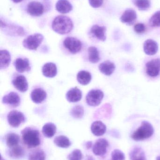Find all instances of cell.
<instances>
[{
    "label": "cell",
    "instance_id": "obj_1",
    "mask_svg": "<svg viewBox=\"0 0 160 160\" xmlns=\"http://www.w3.org/2000/svg\"><path fill=\"white\" fill-rule=\"evenodd\" d=\"M21 134L23 142L28 148H34L40 144V135L38 130L28 127L22 131Z\"/></svg>",
    "mask_w": 160,
    "mask_h": 160
},
{
    "label": "cell",
    "instance_id": "obj_2",
    "mask_svg": "<svg viewBox=\"0 0 160 160\" xmlns=\"http://www.w3.org/2000/svg\"><path fill=\"white\" fill-rule=\"evenodd\" d=\"M53 30L60 34H66L70 32L73 28V23L70 18L65 16L56 17L52 23Z\"/></svg>",
    "mask_w": 160,
    "mask_h": 160
},
{
    "label": "cell",
    "instance_id": "obj_3",
    "mask_svg": "<svg viewBox=\"0 0 160 160\" xmlns=\"http://www.w3.org/2000/svg\"><path fill=\"white\" fill-rule=\"evenodd\" d=\"M154 132L152 125L147 121H143L141 127L132 133L131 137L134 141H143L151 137Z\"/></svg>",
    "mask_w": 160,
    "mask_h": 160
},
{
    "label": "cell",
    "instance_id": "obj_4",
    "mask_svg": "<svg viewBox=\"0 0 160 160\" xmlns=\"http://www.w3.org/2000/svg\"><path fill=\"white\" fill-rule=\"evenodd\" d=\"M44 39V37L41 34L36 33L29 36L23 42L24 48L31 50H36Z\"/></svg>",
    "mask_w": 160,
    "mask_h": 160
},
{
    "label": "cell",
    "instance_id": "obj_5",
    "mask_svg": "<svg viewBox=\"0 0 160 160\" xmlns=\"http://www.w3.org/2000/svg\"><path fill=\"white\" fill-rule=\"evenodd\" d=\"M104 93L100 89H92L86 96V102L88 105L91 106H97L99 105L103 99Z\"/></svg>",
    "mask_w": 160,
    "mask_h": 160
},
{
    "label": "cell",
    "instance_id": "obj_6",
    "mask_svg": "<svg viewBox=\"0 0 160 160\" xmlns=\"http://www.w3.org/2000/svg\"><path fill=\"white\" fill-rule=\"evenodd\" d=\"M64 46L71 53L75 54L80 51L82 48L81 41L74 37L66 38L64 41Z\"/></svg>",
    "mask_w": 160,
    "mask_h": 160
},
{
    "label": "cell",
    "instance_id": "obj_7",
    "mask_svg": "<svg viewBox=\"0 0 160 160\" xmlns=\"http://www.w3.org/2000/svg\"><path fill=\"white\" fill-rule=\"evenodd\" d=\"M7 119L10 126L13 128H18L25 120L23 114L18 111L9 112L8 115Z\"/></svg>",
    "mask_w": 160,
    "mask_h": 160
},
{
    "label": "cell",
    "instance_id": "obj_8",
    "mask_svg": "<svg viewBox=\"0 0 160 160\" xmlns=\"http://www.w3.org/2000/svg\"><path fill=\"white\" fill-rule=\"evenodd\" d=\"M146 73L151 78L157 77L160 72V59H153L146 64Z\"/></svg>",
    "mask_w": 160,
    "mask_h": 160
},
{
    "label": "cell",
    "instance_id": "obj_9",
    "mask_svg": "<svg viewBox=\"0 0 160 160\" xmlns=\"http://www.w3.org/2000/svg\"><path fill=\"white\" fill-rule=\"evenodd\" d=\"M109 144L105 139H99L96 141L93 147V152L95 156H103L106 154Z\"/></svg>",
    "mask_w": 160,
    "mask_h": 160
},
{
    "label": "cell",
    "instance_id": "obj_10",
    "mask_svg": "<svg viewBox=\"0 0 160 160\" xmlns=\"http://www.w3.org/2000/svg\"><path fill=\"white\" fill-rule=\"evenodd\" d=\"M27 11L28 14L33 17H39L44 12V6L39 2L33 1L28 4Z\"/></svg>",
    "mask_w": 160,
    "mask_h": 160
},
{
    "label": "cell",
    "instance_id": "obj_11",
    "mask_svg": "<svg viewBox=\"0 0 160 160\" xmlns=\"http://www.w3.org/2000/svg\"><path fill=\"white\" fill-rule=\"evenodd\" d=\"M14 87L21 92H25L28 90V84L26 78L22 75L16 77L12 81Z\"/></svg>",
    "mask_w": 160,
    "mask_h": 160
},
{
    "label": "cell",
    "instance_id": "obj_12",
    "mask_svg": "<svg viewBox=\"0 0 160 160\" xmlns=\"http://www.w3.org/2000/svg\"><path fill=\"white\" fill-rule=\"evenodd\" d=\"M16 70L19 73L28 72L31 70L30 62L27 58H18L14 63Z\"/></svg>",
    "mask_w": 160,
    "mask_h": 160
},
{
    "label": "cell",
    "instance_id": "obj_13",
    "mask_svg": "<svg viewBox=\"0 0 160 160\" xmlns=\"http://www.w3.org/2000/svg\"><path fill=\"white\" fill-rule=\"evenodd\" d=\"M3 102L13 107H17L20 103V98L16 92H11L3 97Z\"/></svg>",
    "mask_w": 160,
    "mask_h": 160
},
{
    "label": "cell",
    "instance_id": "obj_14",
    "mask_svg": "<svg viewBox=\"0 0 160 160\" xmlns=\"http://www.w3.org/2000/svg\"><path fill=\"white\" fill-rule=\"evenodd\" d=\"M145 53L148 55H154L157 52L158 46L157 42L152 39H147L145 41L143 45Z\"/></svg>",
    "mask_w": 160,
    "mask_h": 160
},
{
    "label": "cell",
    "instance_id": "obj_15",
    "mask_svg": "<svg viewBox=\"0 0 160 160\" xmlns=\"http://www.w3.org/2000/svg\"><path fill=\"white\" fill-rule=\"evenodd\" d=\"M106 28L105 26L94 25L90 30V32L94 37L101 41H105L106 39Z\"/></svg>",
    "mask_w": 160,
    "mask_h": 160
},
{
    "label": "cell",
    "instance_id": "obj_16",
    "mask_svg": "<svg viewBox=\"0 0 160 160\" xmlns=\"http://www.w3.org/2000/svg\"><path fill=\"white\" fill-rule=\"evenodd\" d=\"M137 18V14L135 10L132 9L126 10L122 14L120 19L123 23L132 25Z\"/></svg>",
    "mask_w": 160,
    "mask_h": 160
},
{
    "label": "cell",
    "instance_id": "obj_17",
    "mask_svg": "<svg viewBox=\"0 0 160 160\" xmlns=\"http://www.w3.org/2000/svg\"><path fill=\"white\" fill-rule=\"evenodd\" d=\"M32 101L35 103H40L47 98V93L41 88H37L32 91L31 94Z\"/></svg>",
    "mask_w": 160,
    "mask_h": 160
},
{
    "label": "cell",
    "instance_id": "obj_18",
    "mask_svg": "<svg viewBox=\"0 0 160 160\" xmlns=\"http://www.w3.org/2000/svg\"><path fill=\"white\" fill-rule=\"evenodd\" d=\"M42 72L43 76L46 78H53L57 74V67L53 63H47L42 67Z\"/></svg>",
    "mask_w": 160,
    "mask_h": 160
},
{
    "label": "cell",
    "instance_id": "obj_19",
    "mask_svg": "<svg viewBox=\"0 0 160 160\" xmlns=\"http://www.w3.org/2000/svg\"><path fill=\"white\" fill-rule=\"evenodd\" d=\"M116 66L111 61H106L101 63L99 66V69L101 73L107 76H110L115 70Z\"/></svg>",
    "mask_w": 160,
    "mask_h": 160
},
{
    "label": "cell",
    "instance_id": "obj_20",
    "mask_svg": "<svg viewBox=\"0 0 160 160\" xmlns=\"http://www.w3.org/2000/svg\"><path fill=\"white\" fill-rule=\"evenodd\" d=\"M66 97L69 102H77L81 99L82 92L78 88H74L68 91Z\"/></svg>",
    "mask_w": 160,
    "mask_h": 160
},
{
    "label": "cell",
    "instance_id": "obj_21",
    "mask_svg": "<svg viewBox=\"0 0 160 160\" xmlns=\"http://www.w3.org/2000/svg\"><path fill=\"white\" fill-rule=\"evenodd\" d=\"M91 130L92 133L95 136H102L106 132V127L101 121H95L91 125Z\"/></svg>",
    "mask_w": 160,
    "mask_h": 160
},
{
    "label": "cell",
    "instance_id": "obj_22",
    "mask_svg": "<svg viewBox=\"0 0 160 160\" xmlns=\"http://www.w3.org/2000/svg\"><path fill=\"white\" fill-rule=\"evenodd\" d=\"M55 8L59 13L67 14L72 10V6L68 0H58L55 5Z\"/></svg>",
    "mask_w": 160,
    "mask_h": 160
},
{
    "label": "cell",
    "instance_id": "obj_23",
    "mask_svg": "<svg viewBox=\"0 0 160 160\" xmlns=\"http://www.w3.org/2000/svg\"><path fill=\"white\" fill-rule=\"evenodd\" d=\"M131 160H147L145 153L141 148L135 147L130 153Z\"/></svg>",
    "mask_w": 160,
    "mask_h": 160
},
{
    "label": "cell",
    "instance_id": "obj_24",
    "mask_svg": "<svg viewBox=\"0 0 160 160\" xmlns=\"http://www.w3.org/2000/svg\"><path fill=\"white\" fill-rule=\"evenodd\" d=\"M0 57V68L1 69H5L8 67L11 61L10 53L6 50H2Z\"/></svg>",
    "mask_w": 160,
    "mask_h": 160
},
{
    "label": "cell",
    "instance_id": "obj_25",
    "mask_svg": "<svg viewBox=\"0 0 160 160\" xmlns=\"http://www.w3.org/2000/svg\"><path fill=\"white\" fill-rule=\"evenodd\" d=\"M77 78L78 82L80 84L82 85H86L91 82L92 76L91 74L88 71L82 70L80 71L77 74Z\"/></svg>",
    "mask_w": 160,
    "mask_h": 160
},
{
    "label": "cell",
    "instance_id": "obj_26",
    "mask_svg": "<svg viewBox=\"0 0 160 160\" xmlns=\"http://www.w3.org/2000/svg\"><path fill=\"white\" fill-rule=\"evenodd\" d=\"M56 131V126L53 123H47L42 128V133L47 138H50L53 137Z\"/></svg>",
    "mask_w": 160,
    "mask_h": 160
},
{
    "label": "cell",
    "instance_id": "obj_27",
    "mask_svg": "<svg viewBox=\"0 0 160 160\" xmlns=\"http://www.w3.org/2000/svg\"><path fill=\"white\" fill-rule=\"evenodd\" d=\"M54 143L58 147L67 148L71 145V142L66 136L59 135L54 138Z\"/></svg>",
    "mask_w": 160,
    "mask_h": 160
},
{
    "label": "cell",
    "instance_id": "obj_28",
    "mask_svg": "<svg viewBox=\"0 0 160 160\" xmlns=\"http://www.w3.org/2000/svg\"><path fill=\"white\" fill-rule=\"evenodd\" d=\"M24 150L21 146L17 145L11 148L9 150V155L11 158L19 159L24 156Z\"/></svg>",
    "mask_w": 160,
    "mask_h": 160
},
{
    "label": "cell",
    "instance_id": "obj_29",
    "mask_svg": "<svg viewBox=\"0 0 160 160\" xmlns=\"http://www.w3.org/2000/svg\"><path fill=\"white\" fill-rule=\"evenodd\" d=\"M88 59L89 62L93 63H96L100 60L99 52L95 47H89L88 49Z\"/></svg>",
    "mask_w": 160,
    "mask_h": 160
},
{
    "label": "cell",
    "instance_id": "obj_30",
    "mask_svg": "<svg viewBox=\"0 0 160 160\" xmlns=\"http://www.w3.org/2000/svg\"><path fill=\"white\" fill-rule=\"evenodd\" d=\"M20 142V137L18 134L13 132L7 135L6 143L8 147L11 148L18 145Z\"/></svg>",
    "mask_w": 160,
    "mask_h": 160
},
{
    "label": "cell",
    "instance_id": "obj_31",
    "mask_svg": "<svg viewBox=\"0 0 160 160\" xmlns=\"http://www.w3.org/2000/svg\"><path fill=\"white\" fill-rule=\"evenodd\" d=\"M45 152L40 149H36L29 154L28 160H45Z\"/></svg>",
    "mask_w": 160,
    "mask_h": 160
},
{
    "label": "cell",
    "instance_id": "obj_32",
    "mask_svg": "<svg viewBox=\"0 0 160 160\" xmlns=\"http://www.w3.org/2000/svg\"><path fill=\"white\" fill-rule=\"evenodd\" d=\"M84 110L83 107L80 105L74 106L70 111L71 116L74 118H80L83 116Z\"/></svg>",
    "mask_w": 160,
    "mask_h": 160
},
{
    "label": "cell",
    "instance_id": "obj_33",
    "mask_svg": "<svg viewBox=\"0 0 160 160\" xmlns=\"http://www.w3.org/2000/svg\"><path fill=\"white\" fill-rule=\"evenodd\" d=\"M134 4L140 10H146L150 7L149 0H134Z\"/></svg>",
    "mask_w": 160,
    "mask_h": 160
},
{
    "label": "cell",
    "instance_id": "obj_34",
    "mask_svg": "<svg viewBox=\"0 0 160 160\" xmlns=\"http://www.w3.org/2000/svg\"><path fill=\"white\" fill-rule=\"evenodd\" d=\"M149 22L151 27H160V10L157 11L151 17Z\"/></svg>",
    "mask_w": 160,
    "mask_h": 160
},
{
    "label": "cell",
    "instance_id": "obj_35",
    "mask_svg": "<svg viewBox=\"0 0 160 160\" xmlns=\"http://www.w3.org/2000/svg\"><path fill=\"white\" fill-rule=\"evenodd\" d=\"M67 158L68 160H82V154L81 151L79 149L73 150L68 155Z\"/></svg>",
    "mask_w": 160,
    "mask_h": 160
},
{
    "label": "cell",
    "instance_id": "obj_36",
    "mask_svg": "<svg viewBox=\"0 0 160 160\" xmlns=\"http://www.w3.org/2000/svg\"><path fill=\"white\" fill-rule=\"evenodd\" d=\"M124 153L119 149H115L111 153V160H125Z\"/></svg>",
    "mask_w": 160,
    "mask_h": 160
},
{
    "label": "cell",
    "instance_id": "obj_37",
    "mask_svg": "<svg viewBox=\"0 0 160 160\" xmlns=\"http://www.w3.org/2000/svg\"><path fill=\"white\" fill-rule=\"evenodd\" d=\"M134 31L137 33L141 34L144 32L146 31V26L143 23H139L135 24L134 27Z\"/></svg>",
    "mask_w": 160,
    "mask_h": 160
},
{
    "label": "cell",
    "instance_id": "obj_38",
    "mask_svg": "<svg viewBox=\"0 0 160 160\" xmlns=\"http://www.w3.org/2000/svg\"><path fill=\"white\" fill-rule=\"evenodd\" d=\"M90 5L94 8L100 7L103 2V0H88Z\"/></svg>",
    "mask_w": 160,
    "mask_h": 160
},
{
    "label": "cell",
    "instance_id": "obj_39",
    "mask_svg": "<svg viewBox=\"0 0 160 160\" xmlns=\"http://www.w3.org/2000/svg\"><path fill=\"white\" fill-rule=\"evenodd\" d=\"M86 148H88V149H89V148H91V147L92 146V142H88L86 143Z\"/></svg>",
    "mask_w": 160,
    "mask_h": 160
},
{
    "label": "cell",
    "instance_id": "obj_40",
    "mask_svg": "<svg viewBox=\"0 0 160 160\" xmlns=\"http://www.w3.org/2000/svg\"><path fill=\"white\" fill-rule=\"evenodd\" d=\"M15 3H19L21 2L22 1H23V0H12Z\"/></svg>",
    "mask_w": 160,
    "mask_h": 160
},
{
    "label": "cell",
    "instance_id": "obj_41",
    "mask_svg": "<svg viewBox=\"0 0 160 160\" xmlns=\"http://www.w3.org/2000/svg\"><path fill=\"white\" fill-rule=\"evenodd\" d=\"M87 160H95V159H94V158H93V157L89 156V157H88Z\"/></svg>",
    "mask_w": 160,
    "mask_h": 160
},
{
    "label": "cell",
    "instance_id": "obj_42",
    "mask_svg": "<svg viewBox=\"0 0 160 160\" xmlns=\"http://www.w3.org/2000/svg\"><path fill=\"white\" fill-rule=\"evenodd\" d=\"M157 160H160V156L157 157Z\"/></svg>",
    "mask_w": 160,
    "mask_h": 160
},
{
    "label": "cell",
    "instance_id": "obj_43",
    "mask_svg": "<svg viewBox=\"0 0 160 160\" xmlns=\"http://www.w3.org/2000/svg\"><path fill=\"white\" fill-rule=\"evenodd\" d=\"M1 160H5L3 159L2 158H1Z\"/></svg>",
    "mask_w": 160,
    "mask_h": 160
}]
</instances>
